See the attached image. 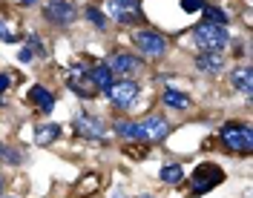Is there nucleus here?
Returning a JSON list of instances; mask_svg holds the SVG:
<instances>
[{
    "label": "nucleus",
    "instance_id": "nucleus-3",
    "mask_svg": "<svg viewBox=\"0 0 253 198\" xmlns=\"http://www.w3.org/2000/svg\"><path fill=\"white\" fill-rule=\"evenodd\" d=\"M221 181H224V172L216 164H202V167H196V172H193V196H202V193L213 190Z\"/></svg>",
    "mask_w": 253,
    "mask_h": 198
},
{
    "label": "nucleus",
    "instance_id": "nucleus-6",
    "mask_svg": "<svg viewBox=\"0 0 253 198\" xmlns=\"http://www.w3.org/2000/svg\"><path fill=\"white\" fill-rule=\"evenodd\" d=\"M75 6L72 3H66V0H52L46 9H43V17H46L49 23H55V26H69L72 20H75Z\"/></svg>",
    "mask_w": 253,
    "mask_h": 198
},
{
    "label": "nucleus",
    "instance_id": "nucleus-14",
    "mask_svg": "<svg viewBox=\"0 0 253 198\" xmlns=\"http://www.w3.org/2000/svg\"><path fill=\"white\" fill-rule=\"evenodd\" d=\"M196 66L202 69V72H210V75H216L224 69V61H221V55H213V52H205V55H199L196 58Z\"/></svg>",
    "mask_w": 253,
    "mask_h": 198
},
{
    "label": "nucleus",
    "instance_id": "nucleus-22",
    "mask_svg": "<svg viewBox=\"0 0 253 198\" xmlns=\"http://www.w3.org/2000/svg\"><path fill=\"white\" fill-rule=\"evenodd\" d=\"M0 158H6V164H20V153L12 147H3V144H0Z\"/></svg>",
    "mask_w": 253,
    "mask_h": 198
},
{
    "label": "nucleus",
    "instance_id": "nucleus-24",
    "mask_svg": "<svg viewBox=\"0 0 253 198\" xmlns=\"http://www.w3.org/2000/svg\"><path fill=\"white\" fill-rule=\"evenodd\" d=\"M202 6H205L202 0H181V9H184V12H199Z\"/></svg>",
    "mask_w": 253,
    "mask_h": 198
},
{
    "label": "nucleus",
    "instance_id": "nucleus-26",
    "mask_svg": "<svg viewBox=\"0 0 253 198\" xmlns=\"http://www.w3.org/2000/svg\"><path fill=\"white\" fill-rule=\"evenodd\" d=\"M17 58H20L23 63H26V61H32V49H20V55H17Z\"/></svg>",
    "mask_w": 253,
    "mask_h": 198
},
{
    "label": "nucleus",
    "instance_id": "nucleus-11",
    "mask_svg": "<svg viewBox=\"0 0 253 198\" xmlns=\"http://www.w3.org/2000/svg\"><path fill=\"white\" fill-rule=\"evenodd\" d=\"M69 86H72V92H78L81 98H89V95H95L92 80H89V75H86L81 66H75V69H72V75H69Z\"/></svg>",
    "mask_w": 253,
    "mask_h": 198
},
{
    "label": "nucleus",
    "instance_id": "nucleus-25",
    "mask_svg": "<svg viewBox=\"0 0 253 198\" xmlns=\"http://www.w3.org/2000/svg\"><path fill=\"white\" fill-rule=\"evenodd\" d=\"M0 38H6V40H17V35H15L12 29H9V26H6L3 20H0Z\"/></svg>",
    "mask_w": 253,
    "mask_h": 198
},
{
    "label": "nucleus",
    "instance_id": "nucleus-21",
    "mask_svg": "<svg viewBox=\"0 0 253 198\" xmlns=\"http://www.w3.org/2000/svg\"><path fill=\"white\" fill-rule=\"evenodd\" d=\"M115 132H118L121 138L138 141V123H126V121H121V123H115Z\"/></svg>",
    "mask_w": 253,
    "mask_h": 198
},
{
    "label": "nucleus",
    "instance_id": "nucleus-10",
    "mask_svg": "<svg viewBox=\"0 0 253 198\" xmlns=\"http://www.w3.org/2000/svg\"><path fill=\"white\" fill-rule=\"evenodd\" d=\"M107 66H110L112 75H132V72H138V69H141L138 58H135V55H124V52H121V55H112Z\"/></svg>",
    "mask_w": 253,
    "mask_h": 198
},
{
    "label": "nucleus",
    "instance_id": "nucleus-17",
    "mask_svg": "<svg viewBox=\"0 0 253 198\" xmlns=\"http://www.w3.org/2000/svg\"><path fill=\"white\" fill-rule=\"evenodd\" d=\"M164 104L175 107V109H184V107H190V98L178 89H164Z\"/></svg>",
    "mask_w": 253,
    "mask_h": 198
},
{
    "label": "nucleus",
    "instance_id": "nucleus-16",
    "mask_svg": "<svg viewBox=\"0 0 253 198\" xmlns=\"http://www.w3.org/2000/svg\"><path fill=\"white\" fill-rule=\"evenodd\" d=\"M58 135H61V126L58 123H43V126L35 129V141L38 144H52V141H58Z\"/></svg>",
    "mask_w": 253,
    "mask_h": 198
},
{
    "label": "nucleus",
    "instance_id": "nucleus-15",
    "mask_svg": "<svg viewBox=\"0 0 253 198\" xmlns=\"http://www.w3.org/2000/svg\"><path fill=\"white\" fill-rule=\"evenodd\" d=\"M29 98L38 104V107H41V112H43V115H49V112H52V107H55V98H52V92H46L43 86H32V89H29Z\"/></svg>",
    "mask_w": 253,
    "mask_h": 198
},
{
    "label": "nucleus",
    "instance_id": "nucleus-9",
    "mask_svg": "<svg viewBox=\"0 0 253 198\" xmlns=\"http://www.w3.org/2000/svg\"><path fill=\"white\" fill-rule=\"evenodd\" d=\"M72 126H75V132H78L84 141H101V138H104V126H101V121L92 118V115H86V112L78 115Z\"/></svg>",
    "mask_w": 253,
    "mask_h": 198
},
{
    "label": "nucleus",
    "instance_id": "nucleus-8",
    "mask_svg": "<svg viewBox=\"0 0 253 198\" xmlns=\"http://www.w3.org/2000/svg\"><path fill=\"white\" fill-rule=\"evenodd\" d=\"M107 92H110V101L115 107H129V104L135 101V95H138V83H132V80H118V83H112Z\"/></svg>",
    "mask_w": 253,
    "mask_h": 198
},
{
    "label": "nucleus",
    "instance_id": "nucleus-29",
    "mask_svg": "<svg viewBox=\"0 0 253 198\" xmlns=\"http://www.w3.org/2000/svg\"><path fill=\"white\" fill-rule=\"evenodd\" d=\"M141 198H156V196H141Z\"/></svg>",
    "mask_w": 253,
    "mask_h": 198
},
{
    "label": "nucleus",
    "instance_id": "nucleus-20",
    "mask_svg": "<svg viewBox=\"0 0 253 198\" xmlns=\"http://www.w3.org/2000/svg\"><path fill=\"white\" fill-rule=\"evenodd\" d=\"M98 190V175H84L81 178V187H75V196H89V193H95Z\"/></svg>",
    "mask_w": 253,
    "mask_h": 198
},
{
    "label": "nucleus",
    "instance_id": "nucleus-28",
    "mask_svg": "<svg viewBox=\"0 0 253 198\" xmlns=\"http://www.w3.org/2000/svg\"><path fill=\"white\" fill-rule=\"evenodd\" d=\"M23 3H26V6H32V3H35V0H23Z\"/></svg>",
    "mask_w": 253,
    "mask_h": 198
},
{
    "label": "nucleus",
    "instance_id": "nucleus-30",
    "mask_svg": "<svg viewBox=\"0 0 253 198\" xmlns=\"http://www.w3.org/2000/svg\"><path fill=\"white\" fill-rule=\"evenodd\" d=\"M0 187H3V178H0Z\"/></svg>",
    "mask_w": 253,
    "mask_h": 198
},
{
    "label": "nucleus",
    "instance_id": "nucleus-7",
    "mask_svg": "<svg viewBox=\"0 0 253 198\" xmlns=\"http://www.w3.org/2000/svg\"><path fill=\"white\" fill-rule=\"evenodd\" d=\"M167 132H170V126H167V121L164 118H158V115H150L144 123H138V141H164L167 138Z\"/></svg>",
    "mask_w": 253,
    "mask_h": 198
},
{
    "label": "nucleus",
    "instance_id": "nucleus-13",
    "mask_svg": "<svg viewBox=\"0 0 253 198\" xmlns=\"http://www.w3.org/2000/svg\"><path fill=\"white\" fill-rule=\"evenodd\" d=\"M86 75H89V80H92L95 89L107 92L112 86V72H110V66H107V63H98V66H92Z\"/></svg>",
    "mask_w": 253,
    "mask_h": 198
},
{
    "label": "nucleus",
    "instance_id": "nucleus-5",
    "mask_svg": "<svg viewBox=\"0 0 253 198\" xmlns=\"http://www.w3.org/2000/svg\"><path fill=\"white\" fill-rule=\"evenodd\" d=\"M135 46L141 49V55H147V58H161L164 52H167V40L158 35V32H135Z\"/></svg>",
    "mask_w": 253,
    "mask_h": 198
},
{
    "label": "nucleus",
    "instance_id": "nucleus-18",
    "mask_svg": "<svg viewBox=\"0 0 253 198\" xmlns=\"http://www.w3.org/2000/svg\"><path fill=\"white\" fill-rule=\"evenodd\" d=\"M202 12H205V23H213V26H224L227 23V15L221 12V9H216V6H202Z\"/></svg>",
    "mask_w": 253,
    "mask_h": 198
},
{
    "label": "nucleus",
    "instance_id": "nucleus-23",
    "mask_svg": "<svg viewBox=\"0 0 253 198\" xmlns=\"http://www.w3.org/2000/svg\"><path fill=\"white\" fill-rule=\"evenodd\" d=\"M86 17L92 20V23H95V26H98V29H104V26H107V17L101 15V12H98L95 6H89V9H86Z\"/></svg>",
    "mask_w": 253,
    "mask_h": 198
},
{
    "label": "nucleus",
    "instance_id": "nucleus-1",
    "mask_svg": "<svg viewBox=\"0 0 253 198\" xmlns=\"http://www.w3.org/2000/svg\"><path fill=\"white\" fill-rule=\"evenodd\" d=\"M193 40H196V46H202V52H213V55H221V52L230 46V35L224 32V26L199 23V26L193 29Z\"/></svg>",
    "mask_w": 253,
    "mask_h": 198
},
{
    "label": "nucleus",
    "instance_id": "nucleus-27",
    "mask_svg": "<svg viewBox=\"0 0 253 198\" xmlns=\"http://www.w3.org/2000/svg\"><path fill=\"white\" fill-rule=\"evenodd\" d=\"M6 89H9V75L0 72V92H6Z\"/></svg>",
    "mask_w": 253,
    "mask_h": 198
},
{
    "label": "nucleus",
    "instance_id": "nucleus-19",
    "mask_svg": "<svg viewBox=\"0 0 253 198\" xmlns=\"http://www.w3.org/2000/svg\"><path fill=\"white\" fill-rule=\"evenodd\" d=\"M184 178V169L178 167V164H167V167H161V181L164 184H178Z\"/></svg>",
    "mask_w": 253,
    "mask_h": 198
},
{
    "label": "nucleus",
    "instance_id": "nucleus-4",
    "mask_svg": "<svg viewBox=\"0 0 253 198\" xmlns=\"http://www.w3.org/2000/svg\"><path fill=\"white\" fill-rule=\"evenodd\" d=\"M107 15L118 23H135L141 17V6L138 0H107Z\"/></svg>",
    "mask_w": 253,
    "mask_h": 198
},
{
    "label": "nucleus",
    "instance_id": "nucleus-2",
    "mask_svg": "<svg viewBox=\"0 0 253 198\" xmlns=\"http://www.w3.org/2000/svg\"><path fill=\"white\" fill-rule=\"evenodd\" d=\"M221 138H224V144L233 153H245V155L253 153V132H251V126H245V123H227Z\"/></svg>",
    "mask_w": 253,
    "mask_h": 198
},
{
    "label": "nucleus",
    "instance_id": "nucleus-12",
    "mask_svg": "<svg viewBox=\"0 0 253 198\" xmlns=\"http://www.w3.org/2000/svg\"><path fill=\"white\" fill-rule=\"evenodd\" d=\"M230 83H233V89H239L242 95H251L253 92V69L251 66H239V69H233Z\"/></svg>",
    "mask_w": 253,
    "mask_h": 198
}]
</instances>
